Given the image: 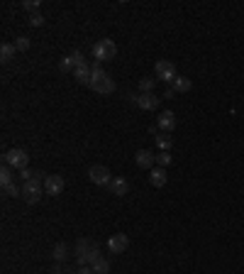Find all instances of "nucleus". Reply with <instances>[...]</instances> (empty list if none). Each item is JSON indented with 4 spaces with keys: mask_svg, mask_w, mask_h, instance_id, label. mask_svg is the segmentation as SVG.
<instances>
[{
    "mask_svg": "<svg viewBox=\"0 0 244 274\" xmlns=\"http://www.w3.org/2000/svg\"><path fill=\"white\" fill-rule=\"evenodd\" d=\"M154 74H156V79L159 81H166V84H174L176 81V66L171 64V61H166V59H161V61H156V66H154Z\"/></svg>",
    "mask_w": 244,
    "mask_h": 274,
    "instance_id": "5",
    "label": "nucleus"
},
{
    "mask_svg": "<svg viewBox=\"0 0 244 274\" xmlns=\"http://www.w3.org/2000/svg\"><path fill=\"white\" fill-rule=\"evenodd\" d=\"M73 274H95V272H93L91 267H76V272Z\"/></svg>",
    "mask_w": 244,
    "mask_h": 274,
    "instance_id": "30",
    "label": "nucleus"
},
{
    "mask_svg": "<svg viewBox=\"0 0 244 274\" xmlns=\"http://www.w3.org/2000/svg\"><path fill=\"white\" fill-rule=\"evenodd\" d=\"M159 132H161V130H159V125H152V127H149V135H152V137H156Z\"/></svg>",
    "mask_w": 244,
    "mask_h": 274,
    "instance_id": "31",
    "label": "nucleus"
},
{
    "mask_svg": "<svg viewBox=\"0 0 244 274\" xmlns=\"http://www.w3.org/2000/svg\"><path fill=\"white\" fill-rule=\"evenodd\" d=\"M154 86H156V79H142L139 81V93H154Z\"/></svg>",
    "mask_w": 244,
    "mask_h": 274,
    "instance_id": "22",
    "label": "nucleus"
},
{
    "mask_svg": "<svg viewBox=\"0 0 244 274\" xmlns=\"http://www.w3.org/2000/svg\"><path fill=\"white\" fill-rule=\"evenodd\" d=\"M174 95H176V91L169 86V89H166V93H164V98H174Z\"/></svg>",
    "mask_w": 244,
    "mask_h": 274,
    "instance_id": "32",
    "label": "nucleus"
},
{
    "mask_svg": "<svg viewBox=\"0 0 244 274\" xmlns=\"http://www.w3.org/2000/svg\"><path fill=\"white\" fill-rule=\"evenodd\" d=\"M91 89L95 93H103V95H108V93L115 91V81L110 79V74L103 71L100 61L91 64Z\"/></svg>",
    "mask_w": 244,
    "mask_h": 274,
    "instance_id": "1",
    "label": "nucleus"
},
{
    "mask_svg": "<svg viewBox=\"0 0 244 274\" xmlns=\"http://www.w3.org/2000/svg\"><path fill=\"white\" fill-rule=\"evenodd\" d=\"M91 270H93L95 274H108V272H110V262H108V260L100 255V257H98V260H95V262L91 265Z\"/></svg>",
    "mask_w": 244,
    "mask_h": 274,
    "instance_id": "17",
    "label": "nucleus"
},
{
    "mask_svg": "<svg viewBox=\"0 0 244 274\" xmlns=\"http://www.w3.org/2000/svg\"><path fill=\"white\" fill-rule=\"evenodd\" d=\"M88 177H91V182L95 183V186H110V182H113L110 169L103 167V164H93L91 169H88Z\"/></svg>",
    "mask_w": 244,
    "mask_h": 274,
    "instance_id": "8",
    "label": "nucleus"
},
{
    "mask_svg": "<svg viewBox=\"0 0 244 274\" xmlns=\"http://www.w3.org/2000/svg\"><path fill=\"white\" fill-rule=\"evenodd\" d=\"M2 191H5V196H12V198H17V196L22 193V186H15V182H12V183H7Z\"/></svg>",
    "mask_w": 244,
    "mask_h": 274,
    "instance_id": "24",
    "label": "nucleus"
},
{
    "mask_svg": "<svg viewBox=\"0 0 244 274\" xmlns=\"http://www.w3.org/2000/svg\"><path fill=\"white\" fill-rule=\"evenodd\" d=\"M190 86H193V84H190V79H185V76H176V81L171 84V89L176 93H188Z\"/></svg>",
    "mask_w": 244,
    "mask_h": 274,
    "instance_id": "16",
    "label": "nucleus"
},
{
    "mask_svg": "<svg viewBox=\"0 0 244 274\" xmlns=\"http://www.w3.org/2000/svg\"><path fill=\"white\" fill-rule=\"evenodd\" d=\"M149 183H152L154 188L166 186V169H164V167H154L152 174H149Z\"/></svg>",
    "mask_w": 244,
    "mask_h": 274,
    "instance_id": "14",
    "label": "nucleus"
},
{
    "mask_svg": "<svg viewBox=\"0 0 244 274\" xmlns=\"http://www.w3.org/2000/svg\"><path fill=\"white\" fill-rule=\"evenodd\" d=\"M15 49H17V52H27V49H30V39H27V37H17V39H15Z\"/></svg>",
    "mask_w": 244,
    "mask_h": 274,
    "instance_id": "25",
    "label": "nucleus"
},
{
    "mask_svg": "<svg viewBox=\"0 0 244 274\" xmlns=\"http://www.w3.org/2000/svg\"><path fill=\"white\" fill-rule=\"evenodd\" d=\"M2 164H7L10 169H17V172H22V169H27V164H30V157L25 150H20V147H15V150H7V152L2 154Z\"/></svg>",
    "mask_w": 244,
    "mask_h": 274,
    "instance_id": "3",
    "label": "nucleus"
},
{
    "mask_svg": "<svg viewBox=\"0 0 244 274\" xmlns=\"http://www.w3.org/2000/svg\"><path fill=\"white\" fill-rule=\"evenodd\" d=\"M22 7H25V10H30L32 15H34V12L39 10V0H25V2H22Z\"/></svg>",
    "mask_w": 244,
    "mask_h": 274,
    "instance_id": "28",
    "label": "nucleus"
},
{
    "mask_svg": "<svg viewBox=\"0 0 244 274\" xmlns=\"http://www.w3.org/2000/svg\"><path fill=\"white\" fill-rule=\"evenodd\" d=\"M108 247H110V252H113V255H122V252L129 247V238H127L124 233H115V235H110Z\"/></svg>",
    "mask_w": 244,
    "mask_h": 274,
    "instance_id": "9",
    "label": "nucleus"
},
{
    "mask_svg": "<svg viewBox=\"0 0 244 274\" xmlns=\"http://www.w3.org/2000/svg\"><path fill=\"white\" fill-rule=\"evenodd\" d=\"M156 164L159 167H169L171 164V152H159L156 154Z\"/></svg>",
    "mask_w": 244,
    "mask_h": 274,
    "instance_id": "26",
    "label": "nucleus"
},
{
    "mask_svg": "<svg viewBox=\"0 0 244 274\" xmlns=\"http://www.w3.org/2000/svg\"><path fill=\"white\" fill-rule=\"evenodd\" d=\"M30 25H32V27H42V25H44V15H42V12L30 15Z\"/></svg>",
    "mask_w": 244,
    "mask_h": 274,
    "instance_id": "27",
    "label": "nucleus"
},
{
    "mask_svg": "<svg viewBox=\"0 0 244 274\" xmlns=\"http://www.w3.org/2000/svg\"><path fill=\"white\" fill-rule=\"evenodd\" d=\"M134 162H137V167H142V169H149V172H152L154 164H156V154H152L149 150H139V152L134 154Z\"/></svg>",
    "mask_w": 244,
    "mask_h": 274,
    "instance_id": "11",
    "label": "nucleus"
},
{
    "mask_svg": "<svg viewBox=\"0 0 244 274\" xmlns=\"http://www.w3.org/2000/svg\"><path fill=\"white\" fill-rule=\"evenodd\" d=\"M76 262H78V267H91L93 262L100 257V247H98V243H93V240H78L76 243Z\"/></svg>",
    "mask_w": 244,
    "mask_h": 274,
    "instance_id": "2",
    "label": "nucleus"
},
{
    "mask_svg": "<svg viewBox=\"0 0 244 274\" xmlns=\"http://www.w3.org/2000/svg\"><path fill=\"white\" fill-rule=\"evenodd\" d=\"M115 54H118V47H115L113 39H98L93 44V57H95V61H113Z\"/></svg>",
    "mask_w": 244,
    "mask_h": 274,
    "instance_id": "4",
    "label": "nucleus"
},
{
    "mask_svg": "<svg viewBox=\"0 0 244 274\" xmlns=\"http://www.w3.org/2000/svg\"><path fill=\"white\" fill-rule=\"evenodd\" d=\"M12 179H15L12 169H10L7 164H2V169H0V183H2V188H5L7 183H12Z\"/></svg>",
    "mask_w": 244,
    "mask_h": 274,
    "instance_id": "20",
    "label": "nucleus"
},
{
    "mask_svg": "<svg viewBox=\"0 0 244 274\" xmlns=\"http://www.w3.org/2000/svg\"><path fill=\"white\" fill-rule=\"evenodd\" d=\"M156 125H159V130H164V132H171V130L176 127V115H174L171 110H164V113L156 118Z\"/></svg>",
    "mask_w": 244,
    "mask_h": 274,
    "instance_id": "12",
    "label": "nucleus"
},
{
    "mask_svg": "<svg viewBox=\"0 0 244 274\" xmlns=\"http://www.w3.org/2000/svg\"><path fill=\"white\" fill-rule=\"evenodd\" d=\"M52 274H68V270H63V267H61L59 262H57V265L52 267Z\"/></svg>",
    "mask_w": 244,
    "mask_h": 274,
    "instance_id": "29",
    "label": "nucleus"
},
{
    "mask_svg": "<svg viewBox=\"0 0 244 274\" xmlns=\"http://www.w3.org/2000/svg\"><path fill=\"white\" fill-rule=\"evenodd\" d=\"M42 191H44V186H42L39 179H30V182L22 183V198L27 203H37L42 198Z\"/></svg>",
    "mask_w": 244,
    "mask_h": 274,
    "instance_id": "6",
    "label": "nucleus"
},
{
    "mask_svg": "<svg viewBox=\"0 0 244 274\" xmlns=\"http://www.w3.org/2000/svg\"><path fill=\"white\" fill-rule=\"evenodd\" d=\"M15 52H17V49H15V44H7V42H5V44L0 47V59L10 61L12 57H15Z\"/></svg>",
    "mask_w": 244,
    "mask_h": 274,
    "instance_id": "21",
    "label": "nucleus"
},
{
    "mask_svg": "<svg viewBox=\"0 0 244 274\" xmlns=\"http://www.w3.org/2000/svg\"><path fill=\"white\" fill-rule=\"evenodd\" d=\"M127 98L142 110H156L161 103V98H156L154 93H137V95H127Z\"/></svg>",
    "mask_w": 244,
    "mask_h": 274,
    "instance_id": "7",
    "label": "nucleus"
},
{
    "mask_svg": "<svg viewBox=\"0 0 244 274\" xmlns=\"http://www.w3.org/2000/svg\"><path fill=\"white\" fill-rule=\"evenodd\" d=\"M59 69L61 71H76V64H73V57L68 54V57H63V59L59 61Z\"/></svg>",
    "mask_w": 244,
    "mask_h": 274,
    "instance_id": "23",
    "label": "nucleus"
},
{
    "mask_svg": "<svg viewBox=\"0 0 244 274\" xmlns=\"http://www.w3.org/2000/svg\"><path fill=\"white\" fill-rule=\"evenodd\" d=\"M52 257H54L57 262H63V260L68 257V247H66V243H57V245H54V250H52Z\"/></svg>",
    "mask_w": 244,
    "mask_h": 274,
    "instance_id": "19",
    "label": "nucleus"
},
{
    "mask_svg": "<svg viewBox=\"0 0 244 274\" xmlns=\"http://www.w3.org/2000/svg\"><path fill=\"white\" fill-rule=\"evenodd\" d=\"M73 79H76L78 84H83V86H91V64L78 66V69L73 71Z\"/></svg>",
    "mask_w": 244,
    "mask_h": 274,
    "instance_id": "15",
    "label": "nucleus"
},
{
    "mask_svg": "<svg viewBox=\"0 0 244 274\" xmlns=\"http://www.w3.org/2000/svg\"><path fill=\"white\" fill-rule=\"evenodd\" d=\"M156 147H159L161 152H169V150H171V135H169V132H159V135H156Z\"/></svg>",
    "mask_w": 244,
    "mask_h": 274,
    "instance_id": "18",
    "label": "nucleus"
},
{
    "mask_svg": "<svg viewBox=\"0 0 244 274\" xmlns=\"http://www.w3.org/2000/svg\"><path fill=\"white\" fill-rule=\"evenodd\" d=\"M44 191H47L49 196H59L61 191H63V177H59V174L44 177Z\"/></svg>",
    "mask_w": 244,
    "mask_h": 274,
    "instance_id": "10",
    "label": "nucleus"
},
{
    "mask_svg": "<svg viewBox=\"0 0 244 274\" xmlns=\"http://www.w3.org/2000/svg\"><path fill=\"white\" fill-rule=\"evenodd\" d=\"M110 191H113V196H127L129 193V183L124 177H113V182L108 186Z\"/></svg>",
    "mask_w": 244,
    "mask_h": 274,
    "instance_id": "13",
    "label": "nucleus"
}]
</instances>
